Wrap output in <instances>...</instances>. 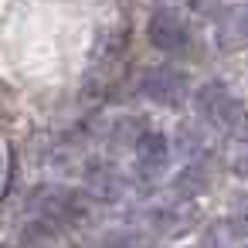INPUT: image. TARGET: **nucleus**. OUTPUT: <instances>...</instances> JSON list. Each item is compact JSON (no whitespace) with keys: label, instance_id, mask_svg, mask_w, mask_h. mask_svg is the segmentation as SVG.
<instances>
[{"label":"nucleus","instance_id":"1","mask_svg":"<svg viewBox=\"0 0 248 248\" xmlns=\"http://www.w3.org/2000/svg\"><path fill=\"white\" fill-rule=\"evenodd\" d=\"M197 112L207 119V126H214L217 133H241L248 123L245 102L224 85V82H207L197 89Z\"/></svg>","mask_w":248,"mask_h":248},{"label":"nucleus","instance_id":"2","mask_svg":"<svg viewBox=\"0 0 248 248\" xmlns=\"http://www.w3.org/2000/svg\"><path fill=\"white\" fill-rule=\"evenodd\" d=\"M146 38L160 55H170V58H184V55L194 51V31L173 7H160V11L150 14Z\"/></svg>","mask_w":248,"mask_h":248},{"label":"nucleus","instance_id":"3","mask_svg":"<svg viewBox=\"0 0 248 248\" xmlns=\"http://www.w3.org/2000/svg\"><path fill=\"white\" fill-rule=\"evenodd\" d=\"M28 207L31 214H45L58 224H75L89 214V204L82 194L68 190V187H58V184H41L34 187V194L28 197Z\"/></svg>","mask_w":248,"mask_h":248},{"label":"nucleus","instance_id":"4","mask_svg":"<svg viewBox=\"0 0 248 248\" xmlns=\"http://www.w3.org/2000/svg\"><path fill=\"white\" fill-rule=\"evenodd\" d=\"M140 92L153 102V106H163V109H177L184 106L187 99V75L173 65H156V68H146L143 78H140Z\"/></svg>","mask_w":248,"mask_h":248},{"label":"nucleus","instance_id":"5","mask_svg":"<svg viewBox=\"0 0 248 248\" xmlns=\"http://www.w3.org/2000/svg\"><path fill=\"white\" fill-rule=\"evenodd\" d=\"M82 184H85V194H92L99 201H119L126 194V177L109 160H85Z\"/></svg>","mask_w":248,"mask_h":248},{"label":"nucleus","instance_id":"6","mask_svg":"<svg viewBox=\"0 0 248 248\" xmlns=\"http://www.w3.org/2000/svg\"><path fill=\"white\" fill-rule=\"evenodd\" d=\"M133 150H136V173L143 180H156L163 173V167L170 163V140L163 133L146 129Z\"/></svg>","mask_w":248,"mask_h":248},{"label":"nucleus","instance_id":"7","mask_svg":"<svg viewBox=\"0 0 248 248\" xmlns=\"http://www.w3.org/2000/svg\"><path fill=\"white\" fill-rule=\"evenodd\" d=\"M214 34H217V45L228 51L248 48V4H234L228 11H221Z\"/></svg>","mask_w":248,"mask_h":248},{"label":"nucleus","instance_id":"8","mask_svg":"<svg viewBox=\"0 0 248 248\" xmlns=\"http://www.w3.org/2000/svg\"><path fill=\"white\" fill-rule=\"evenodd\" d=\"M17 241H21V248H51L58 241V221H51L45 214H31L17 231Z\"/></svg>","mask_w":248,"mask_h":248},{"label":"nucleus","instance_id":"9","mask_svg":"<svg viewBox=\"0 0 248 248\" xmlns=\"http://www.w3.org/2000/svg\"><path fill=\"white\" fill-rule=\"evenodd\" d=\"M207 184H211L207 167H204L201 160H187V167L173 177V194H177L180 201H187V197L204 194V190H207Z\"/></svg>","mask_w":248,"mask_h":248},{"label":"nucleus","instance_id":"10","mask_svg":"<svg viewBox=\"0 0 248 248\" xmlns=\"http://www.w3.org/2000/svg\"><path fill=\"white\" fill-rule=\"evenodd\" d=\"M153 228L160 231V234H184L187 228H190V211L187 207H156L153 214Z\"/></svg>","mask_w":248,"mask_h":248},{"label":"nucleus","instance_id":"11","mask_svg":"<svg viewBox=\"0 0 248 248\" xmlns=\"http://www.w3.org/2000/svg\"><path fill=\"white\" fill-rule=\"evenodd\" d=\"M177 150H180L187 160H197V156L207 150V140H204V133H201V129H194V126H184V129L177 133Z\"/></svg>","mask_w":248,"mask_h":248},{"label":"nucleus","instance_id":"12","mask_svg":"<svg viewBox=\"0 0 248 248\" xmlns=\"http://www.w3.org/2000/svg\"><path fill=\"white\" fill-rule=\"evenodd\" d=\"M102 248H150L140 234H109L102 241Z\"/></svg>","mask_w":248,"mask_h":248},{"label":"nucleus","instance_id":"13","mask_svg":"<svg viewBox=\"0 0 248 248\" xmlns=\"http://www.w3.org/2000/svg\"><path fill=\"white\" fill-rule=\"evenodd\" d=\"M231 173H234L238 180H248V140L231 153Z\"/></svg>","mask_w":248,"mask_h":248},{"label":"nucleus","instance_id":"14","mask_svg":"<svg viewBox=\"0 0 248 248\" xmlns=\"http://www.w3.org/2000/svg\"><path fill=\"white\" fill-rule=\"evenodd\" d=\"M184 4H187L190 11H197V14H217V4H221V0H184Z\"/></svg>","mask_w":248,"mask_h":248}]
</instances>
